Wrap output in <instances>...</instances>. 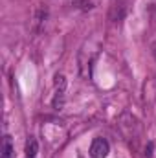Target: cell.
I'll list each match as a JSON object with an SVG mask.
<instances>
[{
	"label": "cell",
	"instance_id": "cell-2",
	"mask_svg": "<svg viewBox=\"0 0 156 158\" xmlns=\"http://www.w3.org/2000/svg\"><path fill=\"white\" fill-rule=\"evenodd\" d=\"M2 158H15V149H13V143H11L9 136H4V142H2Z\"/></svg>",
	"mask_w": 156,
	"mask_h": 158
},
{
	"label": "cell",
	"instance_id": "cell-4",
	"mask_svg": "<svg viewBox=\"0 0 156 158\" xmlns=\"http://www.w3.org/2000/svg\"><path fill=\"white\" fill-rule=\"evenodd\" d=\"M153 151H154V143H153V142H149V143H147V147H145V158L153 156Z\"/></svg>",
	"mask_w": 156,
	"mask_h": 158
},
{
	"label": "cell",
	"instance_id": "cell-1",
	"mask_svg": "<svg viewBox=\"0 0 156 158\" xmlns=\"http://www.w3.org/2000/svg\"><path fill=\"white\" fill-rule=\"evenodd\" d=\"M110 153V145L105 138H96L90 145V156L92 158H107Z\"/></svg>",
	"mask_w": 156,
	"mask_h": 158
},
{
	"label": "cell",
	"instance_id": "cell-3",
	"mask_svg": "<svg viewBox=\"0 0 156 158\" xmlns=\"http://www.w3.org/2000/svg\"><path fill=\"white\" fill-rule=\"evenodd\" d=\"M37 149H39V145H37L35 138H30V140L26 142V156H28V158H35Z\"/></svg>",
	"mask_w": 156,
	"mask_h": 158
}]
</instances>
